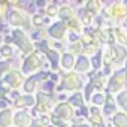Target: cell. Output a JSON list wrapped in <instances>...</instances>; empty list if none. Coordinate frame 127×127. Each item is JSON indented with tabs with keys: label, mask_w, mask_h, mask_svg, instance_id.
Masks as SVG:
<instances>
[{
	"label": "cell",
	"mask_w": 127,
	"mask_h": 127,
	"mask_svg": "<svg viewBox=\"0 0 127 127\" xmlns=\"http://www.w3.org/2000/svg\"><path fill=\"white\" fill-rule=\"evenodd\" d=\"M102 17L109 21L115 23V26H121V23L127 18V2H112L102 11Z\"/></svg>",
	"instance_id": "obj_1"
},
{
	"label": "cell",
	"mask_w": 127,
	"mask_h": 127,
	"mask_svg": "<svg viewBox=\"0 0 127 127\" xmlns=\"http://www.w3.org/2000/svg\"><path fill=\"white\" fill-rule=\"evenodd\" d=\"M127 87V69L126 67H120L115 69L114 73L109 76L108 82H106V88H105V94H118L120 91L126 90Z\"/></svg>",
	"instance_id": "obj_2"
},
{
	"label": "cell",
	"mask_w": 127,
	"mask_h": 127,
	"mask_svg": "<svg viewBox=\"0 0 127 127\" xmlns=\"http://www.w3.org/2000/svg\"><path fill=\"white\" fill-rule=\"evenodd\" d=\"M108 51H109V57H111V61H112V66L117 67V69L123 67L126 60H127V48L115 43L112 46H108Z\"/></svg>",
	"instance_id": "obj_3"
},
{
	"label": "cell",
	"mask_w": 127,
	"mask_h": 127,
	"mask_svg": "<svg viewBox=\"0 0 127 127\" xmlns=\"http://www.w3.org/2000/svg\"><path fill=\"white\" fill-rule=\"evenodd\" d=\"M118 106H117V102H115V96L112 94H106V102L102 108V114L106 115L108 118H111L112 115H115V112H118Z\"/></svg>",
	"instance_id": "obj_4"
},
{
	"label": "cell",
	"mask_w": 127,
	"mask_h": 127,
	"mask_svg": "<svg viewBox=\"0 0 127 127\" xmlns=\"http://www.w3.org/2000/svg\"><path fill=\"white\" fill-rule=\"evenodd\" d=\"M112 34H114L117 45L127 48V30L126 29H123L121 26H112Z\"/></svg>",
	"instance_id": "obj_5"
},
{
	"label": "cell",
	"mask_w": 127,
	"mask_h": 127,
	"mask_svg": "<svg viewBox=\"0 0 127 127\" xmlns=\"http://www.w3.org/2000/svg\"><path fill=\"white\" fill-rule=\"evenodd\" d=\"M82 79L76 75V73H70V75H67V79H66V82H64V87L67 88V90H79V88H82Z\"/></svg>",
	"instance_id": "obj_6"
},
{
	"label": "cell",
	"mask_w": 127,
	"mask_h": 127,
	"mask_svg": "<svg viewBox=\"0 0 127 127\" xmlns=\"http://www.w3.org/2000/svg\"><path fill=\"white\" fill-rule=\"evenodd\" d=\"M109 123L112 124V127H127V114L123 111H118L115 112V115L109 118Z\"/></svg>",
	"instance_id": "obj_7"
},
{
	"label": "cell",
	"mask_w": 127,
	"mask_h": 127,
	"mask_svg": "<svg viewBox=\"0 0 127 127\" xmlns=\"http://www.w3.org/2000/svg\"><path fill=\"white\" fill-rule=\"evenodd\" d=\"M90 67H93V66H91L90 57H87V55H84V54L79 55V58H78L76 63H75V70H78V72H88Z\"/></svg>",
	"instance_id": "obj_8"
},
{
	"label": "cell",
	"mask_w": 127,
	"mask_h": 127,
	"mask_svg": "<svg viewBox=\"0 0 127 127\" xmlns=\"http://www.w3.org/2000/svg\"><path fill=\"white\" fill-rule=\"evenodd\" d=\"M115 102H117L118 109L127 114V88L120 91L118 94H115Z\"/></svg>",
	"instance_id": "obj_9"
},
{
	"label": "cell",
	"mask_w": 127,
	"mask_h": 127,
	"mask_svg": "<svg viewBox=\"0 0 127 127\" xmlns=\"http://www.w3.org/2000/svg\"><path fill=\"white\" fill-rule=\"evenodd\" d=\"M85 9L88 11V12H91L93 15H99V14H102V11H103V3L102 2H99V0H90V2H87L85 3Z\"/></svg>",
	"instance_id": "obj_10"
},
{
	"label": "cell",
	"mask_w": 127,
	"mask_h": 127,
	"mask_svg": "<svg viewBox=\"0 0 127 127\" xmlns=\"http://www.w3.org/2000/svg\"><path fill=\"white\" fill-rule=\"evenodd\" d=\"M57 115H60L61 118H64V120H70V118L73 117V111H72L70 105L61 103V105H58V108H57Z\"/></svg>",
	"instance_id": "obj_11"
},
{
	"label": "cell",
	"mask_w": 127,
	"mask_h": 127,
	"mask_svg": "<svg viewBox=\"0 0 127 127\" xmlns=\"http://www.w3.org/2000/svg\"><path fill=\"white\" fill-rule=\"evenodd\" d=\"M90 60H91V66H93L94 70H102L103 69V51H100L97 55L91 57Z\"/></svg>",
	"instance_id": "obj_12"
},
{
	"label": "cell",
	"mask_w": 127,
	"mask_h": 127,
	"mask_svg": "<svg viewBox=\"0 0 127 127\" xmlns=\"http://www.w3.org/2000/svg\"><path fill=\"white\" fill-rule=\"evenodd\" d=\"M94 106H102L103 108V105H105V102H106V94L102 91V93H94L93 96H91V100H90Z\"/></svg>",
	"instance_id": "obj_13"
},
{
	"label": "cell",
	"mask_w": 127,
	"mask_h": 127,
	"mask_svg": "<svg viewBox=\"0 0 127 127\" xmlns=\"http://www.w3.org/2000/svg\"><path fill=\"white\" fill-rule=\"evenodd\" d=\"M70 105L76 106V108H82L84 103H85V97H84V93H75L72 97H70Z\"/></svg>",
	"instance_id": "obj_14"
},
{
	"label": "cell",
	"mask_w": 127,
	"mask_h": 127,
	"mask_svg": "<svg viewBox=\"0 0 127 127\" xmlns=\"http://www.w3.org/2000/svg\"><path fill=\"white\" fill-rule=\"evenodd\" d=\"M61 64L63 67H66V69H70L75 66V55L73 54H64L61 58Z\"/></svg>",
	"instance_id": "obj_15"
},
{
	"label": "cell",
	"mask_w": 127,
	"mask_h": 127,
	"mask_svg": "<svg viewBox=\"0 0 127 127\" xmlns=\"http://www.w3.org/2000/svg\"><path fill=\"white\" fill-rule=\"evenodd\" d=\"M72 15H73V12H72L70 8H63V9H61V17H63V18L72 20Z\"/></svg>",
	"instance_id": "obj_16"
},
{
	"label": "cell",
	"mask_w": 127,
	"mask_h": 127,
	"mask_svg": "<svg viewBox=\"0 0 127 127\" xmlns=\"http://www.w3.org/2000/svg\"><path fill=\"white\" fill-rule=\"evenodd\" d=\"M70 49L73 51V54H79L81 51H84V49H82V43H81V42H75V43L70 46Z\"/></svg>",
	"instance_id": "obj_17"
},
{
	"label": "cell",
	"mask_w": 127,
	"mask_h": 127,
	"mask_svg": "<svg viewBox=\"0 0 127 127\" xmlns=\"http://www.w3.org/2000/svg\"><path fill=\"white\" fill-rule=\"evenodd\" d=\"M72 127H93L91 124H87V123H79V124H75Z\"/></svg>",
	"instance_id": "obj_18"
},
{
	"label": "cell",
	"mask_w": 127,
	"mask_h": 127,
	"mask_svg": "<svg viewBox=\"0 0 127 127\" xmlns=\"http://www.w3.org/2000/svg\"><path fill=\"white\" fill-rule=\"evenodd\" d=\"M121 27H123V29H126V30H127V18H126V20H124V21H123V23H121Z\"/></svg>",
	"instance_id": "obj_19"
},
{
	"label": "cell",
	"mask_w": 127,
	"mask_h": 127,
	"mask_svg": "<svg viewBox=\"0 0 127 127\" xmlns=\"http://www.w3.org/2000/svg\"><path fill=\"white\" fill-rule=\"evenodd\" d=\"M123 67H126V69H127V60H126V63H124V66H123Z\"/></svg>",
	"instance_id": "obj_20"
},
{
	"label": "cell",
	"mask_w": 127,
	"mask_h": 127,
	"mask_svg": "<svg viewBox=\"0 0 127 127\" xmlns=\"http://www.w3.org/2000/svg\"><path fill=\"white\" fill-rule=\"evenodd\" d=\"M108 127H112V124H111V123H109V124H108Z\"/></svg>",
	"instance_id": "obj_21"
}]
</instances>
